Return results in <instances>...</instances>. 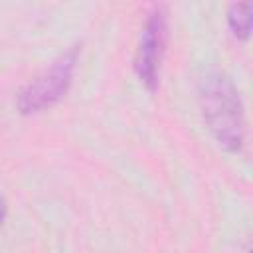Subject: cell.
Returning a JSON list of instances; mask_svg holds the SVG:
<instances>
[{
	"instance_id": "6",
	"label": "cell",
	"mask_w": 253,
	"mask_h": 253,
	"mask_svg": "<svg viewBox=\"0 0 253 253\" xmlns=\"http://www.w3.org/2000/svg\"><path fill=\"white\" fill-rule=\"evenodd\" d=\"M247 253H249V251H247Z\"/></svg>"
},
{
	"instance_id": "2",
	"label": "cell",
	"mask_w": 253,
	"mask_h": 253,
	"mask_svg": "<svg viewBox=\"0 0 253 253\" xmlns=\"http://www.w3.org/2000/svg\"><path fill=\"white\" fill-rule=\"evenodd\" d=\"M79 45H69L63 49L40 75H36L30 83H26L18 97L16 109L24 117H32L55 107L71 89L75 67L79 61Z\"/></svg>"
},
{
	"instance_id": "1",
	"label": "cell",
	"mask_w": 253,
	"mask_h": 253,
	"mask_svg": "<svg viewBox=\"0 0 253 253\" xmlns=\"http://www.w3.org/2000/svg\"><path fill=\"white\" fill-rule=\"evenodd\" d=\"M198 103L217 146L231 154L241 152L247 132L245 107L231 77L219 69L208 71L198 85Z\"/></svg>"
},
{
	"instance_id": "5",
	"label": "cell",
	"mask_w": 253,
	"mask_h": 253,
	"mask_svg": "<svg viewBox=\"0 0 253 253\" xmlns=\"http://www.w3.org/2000/svg\"><path fill=\"white\" fill-rule=\"evenodd\" d=\"M6 217H8V202H6V198H4V194L0 192V227L4 225V221H6Z\"/></svg>"
},
{
	"instance_id": "3",
	"label": "cell",
	"mask_w": 253,
	"mask_h": 253,
	"mask_svg": "<svg viewBox=\"0 0 253 253\" xmlns=\"http://www.w3.org/2000/svg\"><path fill=\"white\" fill-rule=\"evenodd\" d=\"M168 8L164 4H154L146 14L132 59L134 75L148 93H156L160 87V71L168 47Z\"/></svg>"
},
{
	"instance_id": "4",
	"label": "cell",
	"mask_w": 253,
	"mask_h": 253,
	"mask_svg": "<svg viewBox=\"0 0 253 253\" xmlns=\"http://www.w3.org/2000/svg\"><path fill=\"white\" fill-rule=\"evenodd\" d=\"M253 24V4L251 2H233L227 8V28L231 36L239 42H247L251 38Z\"/></svg>"
}]
</instances>
